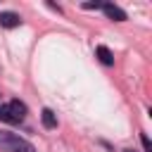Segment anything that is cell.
I'll return each mask as SVG.
<instances>
[{
    "mask_svg": "<svg viewBox=\"0 0 152 152\" xmlns=\"http://www.w3.org/2000/svg\"><path fill=\"white\" fill-rule=\"evenodd\" d=\"M0 150H7V152H36V147L21 138L19 133H12V131H0Z\"/></svg>",
    "mask_w": 152,
    "mask_h": 152,
    "instance_id": "1",
    "label": "cell"
},
{
    "mask_svg": "<svg viewBox=\"0 0 152 152\" xmlns=\"http://www.w3.org/2000/svg\"><path fill=\"white\" fill-rule=\"evenodd\" d=\"M26 116V104L19 102V100H12L7 104H0V121H7V124H21Z\"/></svg>",
    "mask_w": 152,
    "mask_h": 152,
    "instance_id": "2",
    "label": "cell"
},
{
    "mask_svg": "<svg viewBox=\"0 0 152 152\" xmlns=\"http://www.w3.org/2000/svg\"><path fill=\"white\" fill-rule=\"evenodd\" d=\"M102 12L112 21H126V12L121 7H116V5H112V2H102Z\"/></svg>",
    "mask_w": 152,
    "mask_h": 152,
    "instance_id": "3",
    "label": "cell"
},
{
    "mask_svg": "<svg viewBox=\"0 0 152 152\" xmlns=\"http://www.w3.org/2000/svg\"><path fill=\"white\" fill-rule=\"evenodd\" d=\"M21 24V17L17 12H0V26L2 28H17Z\"/></svg>",
    "mask_w": 152,
    "mask_h": 152,
    "instance_id": "4",
    "label": "cell"
},
{
    "mask_svg": "<svg viewBox=\"0 0 152 152\" xmlns=\"http://www.w3.org/2000/svg\"><path fill=\"white\" fill-rule=\"evenodd\" d=\"M95 55L100 57V62H102L104 66H112V64H114V55H112V50H109V48L97 45V48H95Z\"/></svg>",
    "mask_w": 152,
    "mask_h": 152,
    "instance_id": "5",
    "label": "cell"
},
{
    "mask_svg": "<svg viewBox=\"0 0 152 152\" xmlns=\"http://www.w3.org/2000/svg\"><path fill=\"white\" fill-rule=\"evenodd\" d=\"M40 121H43V126H45V128H55V126H57V114H55L52 109H48V107H45V109L40 112Z\"/></svg>",
    "mask_w": 152,
    "mask_h": 152,
    "instance_id": "6",
    "label": "cell"
},
{
    "mask_svg": "<svg viewBox=\"0 0 152 152\" xmlns=\"http://www.w3.org/2000/svg\"><path fill=\"white\" fill-rule=\"evenodd\" d=\"M140 140H142V150H145V152H152V145H150L147 133H140Z\"/></svg>",
    "mask_w": 152,
    "mask_h": 152,
    "instance_id": "7",
    "label": "cell"
},
{
    "mask_svg": "<svg viewBox=\"0 0 152 152\" xmlns=\"http://www.w3.org/2000/svg\"><path fill=\"white\" fill-rule=\"evenodd\" d=\"M124 152H133V150H124Z\"/></svg>",
    "mask_w": 152,
    "mask_h": 152,
    "instance_id": "8",
    "label": "cell"
}]
</instances>
